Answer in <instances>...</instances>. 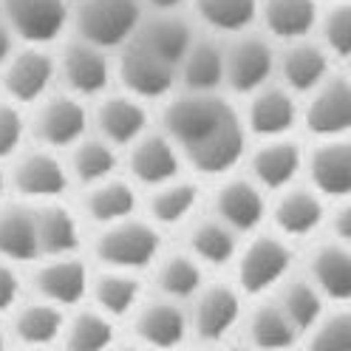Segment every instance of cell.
I'll use <instances>...</instances> for the list:
<instances>
[{"label": "cell", "mask_w": 351, "mask_h": 351, "mask_svg": "<svg viewBox=\"0 0 351 351\" xmlns=\"http://www.w3.org/2000/svg\"><path fill=\"white\" fill-rule=\"evenodd\" d=\"M162 134L202 176H227L247 153L244 122L224 94H170Z\"/></svg>", "instance_id": "cell-1"}, {"label": "cell", "mask_w": 351, "mask_h": 351, "mask_svg": "<svg viewBox=\"0 0 351 351\" xmlns=\"http://www.w3.org/2000/svg\"><path fill=\"white\" fill-rule=\"evenodd\" d=\"M145 17L139 0H71L74 37L102 51H117L134 37Z\"/></svg>", "instance_id": "cell-2"}, {"label": "cell", "mask_w": 351, "mask_h": 351, "mask_svg": "<svg viewBox=\"0 0 351 351\" xmlns=\"http://www.w3.org/2000/svg\"><path fill=\"white\" fill-rule=\"evenodd\" d=\"M97 258L108 269L119 272H139L145 267H153L162 252V235L159 227L150 221H139V218H128V221L102 227L97 244H94Z\"/></svg>", "instance_id": "cell-3"}, {"label": "cell", "mask_w": 351, "mask_h": 351, "mask_svg": "<svg viewBox=\"0 0 351 351\" xmlns=\"http://www.w3.org/2000/svg\"><path fill=\"white\" fill-rule=\"evenodd\" d=\"M114 77L119 80L122 91L142 102L167 99L176 91V65L150 51L145 43L130 37L117 49Z\"/></svg>", "instance_id": "cell-4"}, {"label": "cell", "mask_w": 351, "mask_h": 351, "mask_svg": "<svg viewBox=\"0 0 351 351\" xmlns=\"http://www.w3.org/2000/svg\"><path fill=\"white\" fill-rule=\"evenodd\" d=\"M275 77V43L263 32H241L224 43V88L250 97Z\"/></svg>", "instance_id": "cell-5"}, {"label": "cell", "mask_w": 351, "mask_h": 351, "mask_svg": "<svg viewBox=\"0 0 351 351\" xmlns=\"http://www.w3.org/2000/svg\"><path fill=\"white\" fill-rule=\"evenodd\" d=\"M54 62H57V77L62 80L65 91L80 99H97L108 94V88H111V80H114L111 51H102L74 34L60 43Z\"/></svg>", "instance_id": "cell-6"}, {"label": "cell", "mask_w": 351, "mask_h": 351, "mask_svg": "<svg viewBox=\"0 0 351 351\" xmlns=\"http://www.w3.org/2000/svg\"><path fill=\"white\" fill-rule=\"evenodd\" d=\"M0 20L20 46H51L71 26L69 0H0Z\"/></svg>", "instance_id": "cell-7"}, {"label": "cell", "mask_w": 351, "mask_h": 351, "mask_svg": "<svg viewBox=\"0 0 351 351\" xmlns=\"http://www.w3.org/2000/svg\"><path fill=\"white\" fill-rule=\"evenodd\" d=\"M88 125H91V114L85 99L69 91H51L34 105L29 130L46 150H62L88 136Z\"/></svg>", "instance_id": "cell-8"}, {"label": "cell", "mask_w": 351, "mask_h": 351, "mask_svg": "<svg viewBox=\"0 0 351 351\" xmlns=\"http://www.w3.org/2000/svg\"><path fill=\"white\" fill-rule=\"evenodd\" d=\"M235 269H238V292L244 295H263L275 287H280L289 278L292 269V250L287 238L261 232L250 244L235 255Z\"/></svg>", "instance_id": "cell-9"}, {"label": "cell", "mask_w": 351, "mask_h": 351, "mask_svg": "<svg viewBox=\"0 0 351 351\" xmlns=\"http://www.w3.org/2000/svg\"><path fill=\"white\" fill-rule=\"evenodd\" d=\"M57 80V62L49 46H17L0 69V88L14 105H37L51 94Z\"/></svg>", "instance_id": "cell-10"}, {"label": "cell", "mask_w": 351, "mask_h": 351, "mask_svg": "<svg viewBox=\"0 0 351 351\" xmlns=\"http://www.w3.org/2000/svg\"><path fill=\"white\" fill-rule=\"evenodd\" d=\"M300 119L315 139H340L351 128V82L346 74L326 77L315 91L306 94Z\"/></svg>", "instance_id": "cell-11"}, {"label": "cell", "mask_w": 351, "mask_h": 351, "mask_svg": "<svg viewBox=\"0 0 351 351\" xmlns=\"http://www.w3.org/2000/svg\"><path fill=\"white\" fill-rule=\"evenodd\" d=\"M275 74L278 82L298 94H309L315 88L335 74V60L320 43L312 37H300V40H289L280 43V49H275Z\"/></svg>", "instance_id": "cell-12"}, {"label": "cell", "mask_w": 351, "mask_h": 351, "mask_svg": "<svg viewBox=\"0 0 351 351\" xmlns=\"http://www.w3.org/2000/svg\"><path fill=\"white\" fill-rule=\"evenodd\" d=\"M12 184L26 202L49 204V202L62 199V193L71 184V176H69L65 162L57 159L54 150L37 147V150H26L14 156Z\"/></svg>", "instance_id": "cell-13"}, {"label": "cell", "mask_w": 351, "mask_h": 351, "mask_svg": "<svg viewBox=\"0 0 351 351\" xmlns=\"http://www.w3.org/2000/svg\"><path fill=\"white\" fill-rule=\"evenodd\" d=\"M300 119V105L292 91H287L280 82H267L258 91L247 97V111L241 114L247 136L258 139H278L289 136Z\"/></svg>", "instance_id": "cell-14"}, {"label": "cell", "mask_w": 351, "mask_h": 351, "mask_svg": "<svg viewBox=\"0 0 351 351\" xmlns=\"http://www.w3.org/2000/svg\"><path fill=\"white\" fill-rule=\"evenodd\" d=\"M241 292L230 283H204L199 295L193 298V312L187 315L190 332L204 340L218 343L241 323Z\"/></svg>", "instance_id": "cell-15"}, {"label": "cell", "mask_w": 351, "mask_h": 351, "mask_svg": "<svg viewBox=\"0 0 351 351\" xmlns=\"http://www.w3.org/2000/svg\"><path fill=\"white\" fill-rule=\"evenodd\" d=\"M303 170L309 187L326 202H346L351 193V145L348 136L317 139V145L303 156Z\"/></svg>", "instance_id": "cell-16"}, {"label": "cell", "mask_w": 351, "mask_h": 351, "mask_svg": "<svg viewBox=\"0 0 351 351\" xmlns=\"http://www.w3.org/2000/svg\"><path fill=\"white\" fill-rule=\"evenodd\" d=\"M91 119L97 125V136L105 139L108 145H114L117 150L134 145L145 130H150L147 105L125 91L97 97V108Z\"/></svg>", "instance_id": "cell-17"}, {"label": "cell", "mask_w": 351, "mask_h": 351, "mask_svg": "<svg viewBox=\"0 0 351 351\" xmlns=\"http://www.w3.org/2000/svg\"><path fill=\"white\" fill-rule=\"evenodd\" d=\"M267 193L252 179H224L213 193V218H218L235 235L255 232L267 218Z\"/></svg>", "instance_id": "cell-18"}, {"label": "cell", "mask_w": 351, "mask_h": 351, "mask_svg": "<svg viewBox=\"0 0 351 351\" xmlns=\"http://www.w3.org/2000/svg\"><path fill=\"white\" fill-rule=\"evenodd\" d=\"M176 88L190 94H221L224 88V43L215 34H195L187 46L179 69Z\"/></svg>", "instance_id": "cell-19"}, {"label": "cell", "mask_w": 351, "mask_h": 351, "mask_svg": "<svg viewBox=\"0 0 351 351\" xmlns=\"http://www.w3.org/2000/svg\"><path fill=\"white\" fill-rule=\"evenodd\" d=\"M134 332L139 337V346L145 348H159V351H173L179 348L187 335H190V320L182 303L156 298L139 303L134 312Z\"/></svg>", "instance_id": "cell-20"}, {"label": "cell", "mask_w": 351, "mask_h": 351, "mask_svg": "<svg viewBox=\"0 0 351 351\" xmlns=\"http://www.w3.org/2000/svg\"><path fill=\"white\" fill-rule=\"evenodd\" d=\"M182 162L184 159L179 147L162 130H145L134 145H128V170L139 184H147L150 190L179 179Z\"/></svg>", "instance_id": "cell-21"}, {"label": "cell", "mask_w": 351, "mask_h": 351, "mask_svg": "<svg viewBox=\"0 0 351 351\" xmlns=\"http://www.w3.org/2000/svg\"><path fill=\"white\" fill-rule=\"evenodd\" d=\"M303 170V147L292 136L261 139V145L250 153V179L267 190H287Z\"/></svg>", "instance_id": "cell-22"}, {"label": "cell", "mask_w": 351, "mask_h": 351, "mask_svg": "<svg viewBox=\"0 0 351 351\" xmlns=\"http://www.w3.org/2000/svg\"><path fill=\"white\" fill-rule=\"evenodd\" d=\"M34 289L40 300L51 306H77L91 292V272L77 255L46 258L34 272Z\"/></svg>", "instance_id": "cell-23"}, {"label": "cell", "mask_w": 351, "mask_h": 351, "mask_svg": "<svg viewBox=\"0 0 351 351\" xmlns=\"http://www.w3.org/2000/svg\"><path fill=\"white\" fill-rule=\"evenodd\" d=\"M320 0H258V20L272 43L312 37L320 14Z\"/></svg>", "instance_id": "cell-24"}, {"label": "cell", "mask_w": 351, "mask_h": 351, "mask_svg": "<svg viewBox=\"0 0 351 351\" xmlns=\"http://www.w3.org/2000/svg\"><path fill=\"white\" fill-rule=\"evenodd\" d=\"M312 287L323 295V300L346 303L351 298V252L348 244L340 241H323L309 255V275Z\"/></svg>", "instance_id": "cell-25"}, {"label": "cell", "mask_w": 351, "mask_h": 351, "mask_svg": "<svg viewBox=\"0 0 351 351\" xmlns=\"http://www.w3.org/2000/svg\"><path fill=\"white\" fill-rule=\"evenodd\" d=\"M134 37L179 69L195 32H193V23L184 17V12H145Z\"/></svg>", "instance_id": "cell-26"}, {"label": "cell", "mask_w": 351, "mask_h": 351, "mask_svg": "<svg viewBox=\"0 0 351 351\" xmlns=\"http://www.w3.org/2000/svg\"><path fill=\"white\" fill-rule=\"evenodd\" d=\"M326 218V202L312 187H287L272 207V221L280 238H306L312 235Z\"/></svg>", "instance_id": "cell-27"}, {"label": "cell", "mask_w": 351, "mask_h": 351, "mask_svg": "<svg viewBox=\"0 0 351 351\" xmlns=\"http://www.w3.org/2000/svg\"><path fill=\"white\" fill-rule=\"evenodd\" d=\"M34 227H37L40 258L74 255V250L80 247L77 215L69 207H62L60 202H49V204L34 207Z\"/></svg>", "instance_id": "cell-28"}, {"label": "cell", "mask_w": 351, "mask_h": 351, "mask_svg": "<svg viewBox=\"0 0 351 351\" xmlns=\"http://www.w3.org/2000/svg\"><path fill=\"white\" fill-rule=\"evenodd\" d=\"M37 258H40V250H37L34 207L29 204L0 207V261L26 263Z\"/></svg>", "instance_id": "cell-29"}, {"label": "cell", "mask_w": 351, "mask_h": 351, "mask_svg": "<svg viewBox=\"0 0 351 351\" xmlns=\"http://www.w3.org/2000/svg\"><path fill=\"white\" fill-rule=\"evenodd\" d=\"M62 326H65V315L60 306H51L46 300H32L23 306H14L12 332L26 348L43 351L46 346L57 343L62 337Z\"/></svg>", "instance_id": "cell-30"}, {"label": "cell", "mask_w": 351, "mask_h": 351, "mask_svg": "<svg viewBox=\"0 0 351 351\" xmlns=\"http://www.w3.org/2000/svg\"><path fill=\"white\" fill-rule=\"evenodd\" d=\"M82 207H85V215L91 218L94 224L111 227V224H119V221L134 218V213L139 207V199H136V190L130 187L128 182L111 176V179L88 187Z\"/></svg>", "instance_id": "cell-31"}, {"label": "cell", "mask_w": 351, "mask_h": 351, "mask_svg": "<svg viewBox=\"0 0 351 351\" xmlns=\"http://www.w3.org/2000/svg\"><path fill=\"white\" fill-rule=\"evenodd\" d=\"M187 255L202 267H227L238 255V235L218 218H199L187 230Z\"/></svg>", "instance_id": "cell-32"}, {"label": "cell", "mask_w": 351, "mask_h": 351, "mask_svg": "<svg viewBox=\"0 0 351 351\" xmlns=\"http://www.w3.org/2000/svg\"><path fill=\"white\" fill-rule=\"evenodd\" d=\"M91 295L97 303V312L105 317H128L139 309L142 303V283L134 272H119V269H108L97 280H91Z\"/></svg>", "instance_id": "cell-33"}, {"label": "cell", "mask_w": 351, "mask_h": 351, "mask_svg": "<svg viewBox=\"0 0 351 351\" xmlns=\"http://www.w3.org/2000/svg\"><path fill=\"white\" fill-rule=\"evenodd\" d=\"M195 17L210 34H241L255 29L258 0H190Z\"/></svg>", "instance_id": "cell-34"}, {"label": "cell", "mask_w": 351, "mask_h": 351, "mask_svg": "<svg viewBox=\"0 0 351 351\" xmlns=\"http://www.w3.org/2000/svg\"><path fill=\"white\" fill-rule=\"evenodd\" d=\"M71 156H69V176L77 182H82L85 187L91 184H99L105 179H111L117 173V165H119V153L114 145H108L105 139H99L97 134L94 136H82L77 145L69 147Z\"/></svg>", "instance_id": "cell-35"}, {"label": "cell", "mask_w": 351, "mask_h": 351, "mask_svg": "<svg viewBox=\"0 0 351 351\" xmlns=\"http://www.w3.org/2000/svg\"><path fill=\"white\" fill-rule=\"evenodd\" d=\"M195 207H199V187L184 179H173L159 187H153L147 213H150V224L156 227H179L190 221Z\"/></svg>", "instance_id": "cell-36"}, {"label": "cell", "mask_w": 351, "mask_h": 351, "mask_svg": "<svg viewBox=\"0 0 351 351\" xmlns=\"http://www.w3.org/2000/svg\"><path fill=\"white\" fill-rule=\"evenodd\" d=\"M247 335L252 351H289L298 340V328L289 323V317L283 315L275 300H263L247 320Z\"/></svg>", "instance_id": "cell-37"}, {"label": "cell", "mask_w": 351, "mask_h": 351, "mask_svg": "<svg viewBox=\"0 0 351 351\" xmlns=\"http://www.w3.org/2000/svg\"><path fill=\"white\" fill-rule=\"evenodd\" d=\"M156 287L167 300H190L204 287V267L187 252H173L156 263Z\"/></svg>", "instance_id": "cell-38"}, {"label": "cell", "mask_w": 351, "mask_h": 351, "mask_svg": "<svg viewBox=\"0 0 351 351\" xmlns=\"http://www.w3.org/2000/svg\"><path fill=\"white\" fill-rule=\"evenodd\" d=\"M283 315L289 317V323L300 332H309V328L326 315V300L323 295L312 287L309 278H287L280 283V292L275 300Z\"/></svg>", "instance_id": "cell-39"}, {"label": "cell", "mask_w": 351, "mask_h": 351, "mask_svg": "<svg viewBox=\"0 0 351 351\" xmlns=\"http://www.w3.org/2000/svg\"><path fill=\"white\" fill-rule=\"evenodd\" d=\"M60 340L65 351H111L117 340L114 320L97 309L77 312L71 320H65Z\"/></svg>", "instance_id": "cell-40"}, {"label": "cell", "mask_w": 351, "mask_h": 351, "mask_svg": "<svg viewBox=\"0 0 351 351\" xmlns=\"http://www.w3.org/2000/svg\"><path fill=\"white\" fill-rule=\"evenodd\" d=\"M315 40L332 60H346L351 54V0H328L320 6Z\"/></svg>", "instance_id": "cell-41"}, {"label": "cell", "mask_w": 351, "mask_h": 351, "mask_svg": "<svg viewBox=\"0 0 351 351\" xmlns=\"http://www.w3.org/2000/svg\"><path fill=\"white\" fill-rule=\"evenodd\" d=\"M306 351H351V315L346 309L323 315L309 328Z\"/></svg>", "instance_id": "cell-42"}, {"label": "cell", "mask_w": 351, "mask_h": 351, "mask_svg": "<svg viewBox=\"0 0 351 351\" xmlns=\"http://www.w3.org/2000/svg\"><path fill=\"white\" fill-rule=\"evenodd\" d=\"M26 134H29V119L23 114V108L3 99L0 102V162L17 156Z\"/></svg>", "instance_id": "cell-43"}, {"label": "cell", "mask_w": 351, "mask_h": 351, "mask_svg": "<svg viewBox=\"0 0 351 351\" xmlns=\"http://www.w3.org/2000/svg\"><path fill=\"white\" fill-rule=\"evenodd\" d=\"M17 298H20V278L14 272V263L0 261V312L14 309Z\"/></svg>", "instance_id": "cell-44"}, {"label": "cell", "mask_w": 351, "mask_h": 351, "mask_svg": "<svg viewBox=\"0 0 351 351\" xmlns=\"http://www.w3.org/2000/svg\"><path fill=\"white\" fill-rule=\"evenodd\" d=\"M332 238L340 244H348L351 238V207L348 202H337V210L332 215Z\"/></svg>", "instance_id": "cell-45"}, {"label": "cell", "mask_w": 351, "mask_h": 351, "mask_svg": "<svg viewBox=\"0 0 351 351\" xmlns=\"http://www.w3.org/2000/svg\"><path fill=\"white\" fill-rule=\"evenodd\" d=\"M20 46V43L14 40V34H12V29L0 20V69H3V62L12 57V51Z\"/></svg>", "instance_id": "cell-46"}, {"label": "cell", "mask_w": 351, "mask_h": 351, "mask_svg": "<svg viewBox=\"0 0 351 351\" xmlns=\"http://www.w3.org/2000/svg\"><path fill=\"white\" fill-rule=\"evenodd\" d=\"M145 12H182L190 0H139Z\"/></svg>", "instance_id": "cell-47"}, {"label": "cell", "mask_w": 351, "mask_h": 351, "mask_svg": "<svg viewBox=\"0 0 351 351\" xmlns=\"http://www.w3.org/2000/svg\"><path fill=\"white\" fill-rule=\"evenodd\" d=\"M117 351H150V348H145V346H122Z\"/></svg>", "instance_id": "cell-48"}, {"label": "cell", "mask_w": 351, "mask_h": 351, "mask_svg": "<svg viewBox=\"0 0 351 351\" xmlns=\"http://www.w3.org/2000/svg\"><path fill=\"white\" fill-rule=\"evenodd\" d=\"M3 190H6V173L0 170V199H3Z\"/></svg>", "instance_id": "cell-49"}, {"label": "cell", "mask_w": 351, "mask_h": 351, "mask_svg": "<svg viewBox=\"0 0 351 351\" xmlns=\"http://www.w3.org/2000/svg\"><path fill=\"white\" fill-rule=\"evenodd\" d=\"M224 351H252V348L250 346H227Z\"/></svg>", "instance_id": "cell-50"}, {"label": "cell", "mask_w": 351, "mask_h": 351, "mask_svg": "<svg viewBox=\"0 0 351 351\" xmlns=\"http://www.w3.org/2000/svg\"><path fill=\"white\" fill-rule=\"evenodd\" d=\"M0 351H6V335H3V328H0Z\"/></svg>", "instance_id": "cell-51"}, {"label": "cell", "mask_w": 351, "mask_h": 351, "mask_svg": "<svg viewBox=\"0 0 351 351\" xmlns=\"http://www.w3.org/2000/svg\"><path fill=\"white\" fill-rule=\"evenodd\" d=\"M23 351H37V348H23Z\"/></svg>", "instance_id": "cell-52"}, {"label": "cell", "mask_w": 351, "mask_h": 351, "mask_svg": "<svg viewBox=\"0 0 351 351\" xmlns=\"http://www.w3.org/2000/svg\"><path fill=\"white\" fill-rule=\"evenodd\" d=\"M69 3H71V0H69Z\"/></svg>", "instance_id": "cell-53"}]
</instances>
